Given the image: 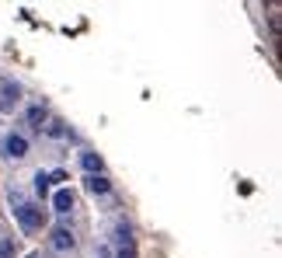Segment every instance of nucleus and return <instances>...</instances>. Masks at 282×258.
Here are the masks:
<instances>
[{"mask_svg": "<svg viewBox=\"0 0 282 258\" xmlns=\"http://www.w3.org/2000/svg\"><path fill=\"white\" fill-rule=\"evenodd\" d=\"M14 213H18V220H21V227H25V230H39V227H42V220H46V209L28 206V202H21Z\"/></svg>", "mask_w": 282, "mask_h": 258, "instance_id": "obj_1", "label": "nucleus"}, {"mask_svg": "<svg viewBox=\"0 0 282 258\" xmlns=\"http://www.w3.org/2000/svg\"><path fill=\"white\" fill-rule=\"evenodd\" d=\"M4 150H7V157H11V161H21V157L28 154V140H25L21 133H7V140H4Z\"/></svg>", "mask_w": 282, "mask_h": 258, "instance_id": "obj_2", "label": "nucleus"}, {"mask_svg": "<svg viewBox=\"0 0 282 258\" xmlns=\"http://www.w3.org/2000/svg\"><path fill=\"white\" fill-rule=\"evenodd\" d=\"M49 241H53V248H56V251H67V248H73V234H70V227H56Z\"/></svg>", "mask_w": 282, "mask_h": 258, "instance_id": "obj_3", "label": "nucleus"}, {"mask_svg": "<svg viewBox=\"0 0 282 258\" xmlns=\"http://www.w3.org/2000/svg\"><path fill=\"white\" fill-rule=\"evenodd\" d=\"M53 209H56V213H70L73 209V192L70 189H60V192L53 195Z\"/></svg>", "mask_w": 282, "mask_h": 258, "instance_id": "obj_4", "label": "nucleus"}, {"mask_svg": "<svg viewBox=\"0 0 282 258\" xmlns=\"http://www.w3.org/2000/svg\"><path fill=\"white\" fill-rule=\"evenodd\" d=\"M112 189V182L105 178V175H87V192H94V195H105Z\"/></svg>", "mask_w": 282, "mask_h": 258, "instance_id": "obj_5", "label": "nucleus"}, {"mask_svg": "<svg viewBox=\"0 0 282 258\" xmlns=\"http://www.w3.org/2000/svg\"><path fill=\"white\" fill-rule=\"evenodd\" d=\"M80 164L87 175H101V157L98 154H80Z\"/></svg>", "mask_w": 282, "mask_h": 258, "instance_id": "obj_6", "label": "nucleus"}, {"mask_svg": "<svg viewBox=\"0 0 282 258\" xmlns=\"http://www.w3.org/2000/svg\"><path fill=\"white\" fill-rule=\"evenodd\" d=\"M46 119H49L46 105H32V108H28V122H32V126H39V129H42V122H46Z\"/></svg>", "mask_w": 282, "mask_h": 258, "instance_id": "obj_7", "label": "nucleus"}, {"mask_svg": "<svg viewBox=\"0 0 282 258\" xmlns=\"http://www.w3.org/2000/svg\"><path fill=\"white\" fill-rule=\"evenodd\" d=\"M0 98H4V105H14V101L21 98V87H18V84H4V87H0Z\"/></svg>", "mask_w": 282, "mask_h": 258, "instance_id": "obj_8", "label": "nucleus"}, {"mask_svg": "<svg viewBox=\"0 0 282 258\" xmlns=\"http://www.w3.org/2000/svg\"><path fill=\"white\" fill-rule=\"evenodd\" d=\"M35 192H39V195L49 192V175H46V171H39V175H35Z\"/></svg>", "mask_w": 282, "mask_h": 258, "instance_id": "obj_9", "label": "nucleus"}, {"mask_svg": "<svg viewBox=\"0 0 282 258\" xmlns=\"http://www.w3.org/2000/svg\"><path fill=\"white\" fill-rule=\"evenodd\" d=\"M14 255V244L11 241H0V258H11Z\"/></svg>", "mask_w": 282, "mask_h": 258, "instance_id": "obj_10", "label": "nucleus"}, {"mask_svg": "<svg viewBox=\"0 0 282 258\" xmlns=\"http://www.w3.org/2000/svg\"><path fill=\"white\" fill-rule=\"evenodd\" d=\"M119 258H136V251H133V244H129V248H122V251H119Z\"/></svg>", "mask_w": 282, "mask_h": 258, "instance_id": "obj_11", "label": "nucleus"}]
</instances>
